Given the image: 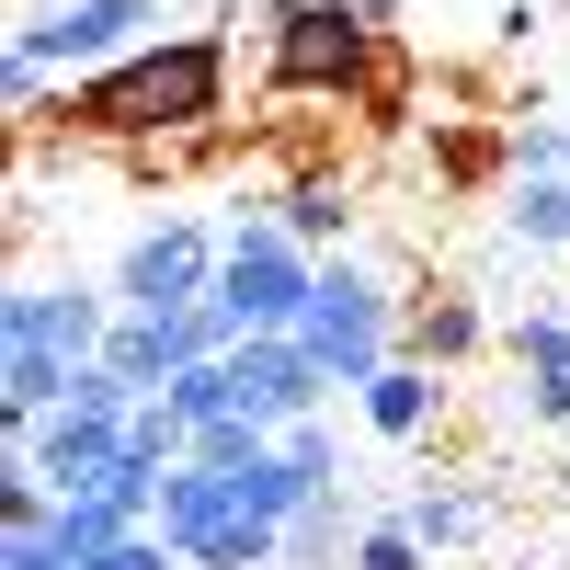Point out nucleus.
Wrapping results in <instances>:
<instances>
[{
  "label": "nucleus",
  "instance_id": "1",
  "mask_svg": "<svg viewBox=\"0 0 570 570\" xmlns=\"http://www.w3.org/2000/svg\"><path fill=\"white\" fill-rule=\"evenodd\" d=\"M228 115V46L217 35H149L137 58L58 80V115L69 137H115V149H160V137H206Z\"/></svg>",
  "mask_w": 570,
  "mask_h": 570
},
{
  "label": "nucleus",
  "instance_id": "2",
  "mask_svg": "<svg viewBox=\"0 0 570 570\" xmlns=\"http://www.w3.org/2000/svg\"><path fill=\"white\" fill-rule=\"evenodd\" d=\"M263 23H274V91H331V104H389L400 91V69L376 58L389 23H365L354 0H263Z\"/></svg>",
  "mask_w": 570,
  "mask_h": 570
},
{
  "label": "nucleus",
  "instance_id": "3",
  "mask_svg": "<svg viewBox=\"0 0 570 570\" xmlns=\"http://www.w3.org/2000/svg\"><path fill=\"white\" fill-rule=\"evenodd\" d=\"M297 343L320 354L331 389H365V376L400 365V297H389L365 263L331 252V263H320V297H308V320H297Z\"/></svg>",
  "mask_w": 570,
  "mask_h": 570
},
{
  "label": "nucleus",
  "instance_id": "4",
  "mask_svg": "<svg viewBox=\"0 0 570 570\" xmlns=\"http://www.w3.org/2000/svg\"><path fill=\"white\" fill-rule=\"evenodd\" d=\"M308 297H320V263H308V240H285V217H240V228H228L217 308H228L240 343H252V331H297Z\"/></svg>",
  "mask_w": 570,
  "mask_h": 570
},
{
  "label": "nucleus",
  "instance_id": "5",
  "mask_svg": "<svg viewBox=\"0 0 570 570\" xmlns=\"http://www.w3.org/2000/svg\"><path fill=\"white\" fill-rule=\"evenodd\" d=\"M149 23H160V0H58V12H23L12 46H23V58H46L58 80H91V69L137 58Z\"/></svg>",
  "mask_w": 570,
  "mask_h": 570
},
{
  "label": "nucleus",
  "instance_id": "6",
  "mask_svg": "<svg viewBox=\"0 0 570 570\" xmlns=\"http://www.w3.org/2000/svg\"><path fill=\"white\" fill-rule=\"evenodd\" d=\"M217 263H228V240H206L195 217H160V228H137V240H126L115 297H126V308H149V320L206 308V297H217Z\"/></svg>",
  "mask_w": 570,
  "mask_h": 570
},
{
  "label": "nucleus",
  "instance_id": "7",
  "mask_svg": "<svg viewBox=\"0 0 570 570\" xmlns=\"http://www.w3.org/2000/svg\"><path fill=\"white\" fill-rule=\"evenodd\" d=\"M228 389H240L252 422L285 434V422H320V389H331V376H320V354L297 343V331H252V343H228Z\"/></svg>",
  "mask_w": 570,
  "mask_h": 570
},
{
  "label": "nucleus",
  "instance_id": "8",
  "mask_svg": "<svg viewBox=\"0 0 570 570\" xmlns=\"http://www.w3.org/2000/svg\"><path fill=\"white\" fill-rule=\"evenodd\" d=\"M0 343H46L58 365H104L115 308L91 297V285H12V297H0Z\"/></svg>",
  "mask_w": 570,
  "mask_h": 570
},
{
  "label": "nucleus",
  "instance_id": "9",
  "mask_svg": "<svg viewBox=\"0 0 570 570\" xmlns=\"http://www.w3.org/2000/svg\"><path fill=\"white\" fill-rule=\"evenodd\" d=\"M23 456H35L46 480H58V502H69V491H91V480L126 456V411H80V400H58V411L23 434Z\"/></svg>",
  "mask_w": 570,
  "mask_h": 570
},
{
  "label": "nucleus",
  "instance_id": "10",
  "mask_svg": "<svg viewBox=\"0 0 570 570\" xmlns=\"http://www.w3.org/2000/svg\"><path fill=\"white\" fill-rule=\"evenodd\" d=\"M354 400H365V422H376V434H389V445H411L422 422H434V365H411V354H400L389 376H365Z\"/></svg>",
  "mask_w": 570,
  "mask_h": 570
},
{
  "label": "nucleus",
  "instance_id": "11",
  "mask_svg": "<svg viewBox=\"0 0 570 570\" xmlns=\"http://www.w3.org/2000/svg\"><path fill=\"white\" fill-rule=\"evenodd\" d=\"M400 354H411V365L480 354V308H468V297H422V308H400Z\"/></svg>",
  "mask_w": 570,
  "mask_h": 570
},
{
  "label": "nucleus",
  "instance_id": "12",
  "mask_svg": "<svg viewBox=\"0 0 570 570\" xmlns=\"http://www.w3.org/2000/svg\"><path fill=\"white\" fill-rule=\"evenodd\" d=\"M513 240L570 252V171H513Z\"/></svg>",
  "mask_w": 570,
  "mask_h": 570
},
{
  "label": "nucleus",
  "instance_id": "13",
  "mask_svg": "<svg viewBox=\"0 0 570 570\" xmlns=\"http://www.w3.org/2000/svg\"><path fill=\"white\" fill-rule=\"evenodd\" d=\"M183 422H195V434H206V422H228V411H240V389H228V354H206V365H183L171 376V389H160Z\"/></svg>",
  "mask_w": 570,
  "mask_h": 570
},
{
  "label": "nucleus",
  "instance_id": "14",
  "mask_svg": "<svg viewBox=\"0 0 570 570\" xmlns=\"http://www.w3.org/2000/svg\"><path fill=\"white\" fill-rule=\"evenodd\" d=\"M274 217H285V240H308V252H320V240H343V228H354V206H343V183H297V195H285Z\"/></svg>",
  "mask_w": 570,
  "mask_h": 570
},
{
  "label": "nucleus",
  "instance_id": "15",
  "mask_svg": "<svg viewBox=\"0 0 570 570\" xmlns=\"http://www.w3.org/2000/svg\"><path fill=\"white\" fill-rule=\"evenodd\" d=\"M400 525H411L422 548H456V537H480V502H468V491H411Z\"/></svg>",
  "mask_w": 570,
  "mask_h": 570
},
{
  "label": "nucleus",
  "instance_id": "16",
  "mask_svg": "<svg viewBox=\"0 0 570 570\" xmlns=\"http://www.w3.org/2000/svg\"><path fill=\"white\" fill-rule=\"evenodd\" d=\"M285 559H297V570H320V559H343V491H320V502H297V525H285Z\"/></svg>",
  "mask_w": 570,
  "mask_h": 570
},
{
  "label": "nucleus",
  "instance_id": "17",
  "mask_svg": "<svg viewBox=\"0 0 570 570\" xmlns=\"http://www.w3.org/2000/svg\"><path fill=\"white\" fill-rule=\"evenodd\" d=\"M195 456H206V468H263V456H274V422L228 411V422H206V434H195Z\"/></svg>",
  "mask_w": 570,
  "mask_h": 570
},
{
  "label": "nucleus",
  "instance_id": "18",
  "mask_svg": "<svg viewBox=\"0 0 570 570\" xmlns=\"http://www.w3.org/2000/svg\"><path fill=\"white\" fill-rule=\"evenodd\" d=\"M513 365H525V376L570 365V308H525V320H513Z\"/></svg>",
  "mask_w": 570,
  "mask_h": 570
},
{
  "label": "nucleus",
  "instance_id": "19",
  "mask_svg": "<svg viewBox=\"0 0 570 570\" xmlns=\"http://www.w3.org/2000/svg\"><path fill=\"white\" fill-rule=\"evenodd\" d=\"M274 456L297 468L308 491H343V456H331V434H320V422H285V434H274Z\"/></svg>",
  "mask_w": 570,
  "mask_h": 570
},
{
  "label": "nucleus",
  "instance_id": "20",
  "mask_svg": "<svg viewBox=\"0 0 570 570\" xmlns=\"http://www.w3.org/2000/svg\"><path fill=\"white\" fill-rule=\"evenodd\" d=\"M422 559H434V548H422V537L400 525V513H389V525H365V537H354V570H422Z\"/></svg>",
  "mask_w": 570,
  "mask_h": 570
},
{
  "label": "nucleus",
  "instance_id": "21",
  "mask_svg": "<svg viewBox=\"0 0 570 570\" xmlns=\"http://www.w3.org/2000/svg\"><path fill=\"white\" fill-rule=\"evenodd\" d=\"M80 570H183V548H171L160 525H137V537H115L104 559H80Z\"/></svg>",
  "mask_w": 570,
  "mask_h": 570
},
{
  "label": "nucleus",
  "instance_id": "22",
  "mask_svg": "<svg viewBox=\"0 0 570 570\" xmlns=\"http://www.w3.org/2000/svg\"><path fill=\"white\" fill-rule=\"evenodd\" d=\"M0 570H69L58 525H23V537H0Z\"/></svg>",
  "mask_w": 570,
  "mask_h": 570
},
{
  "label": "nucleus",
  "instance_id": "23",
  "mask_svg": "<svg viewBox=\"0 0 570 570\" xmlns=\"http://www.w3.org/2000/svg\"><path fill=\"white\" fill-rule=\"evenodd\" d=\"M525 411H537V422H570V365H548V376H525Z\"/></svg>",
  "mask_w": 570,
  "mask_h": 570
},
{
  "label": "nucleus",
  "instance_id": "24",
  "mask_svg": "<svg viewBox=\"0 0 570 570\" xmlns=\"http://www.w3.org/2000/svg\"><path fill=\"white\" fill-rule=\"evenodd\" d=\"M354 12H365V23H400V0H354Z\"/></svg>",
  "mask_w": 570,
  "mask_h": 570
}]
</instances>
